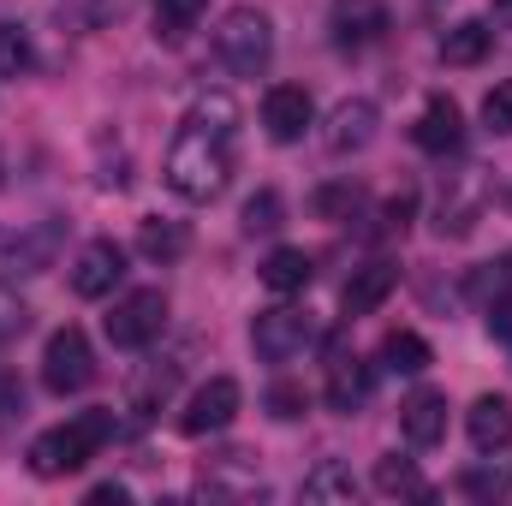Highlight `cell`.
I'll return each instance as SVG.
<instances>
[{
  "instance_id": "obj_22",
  "label": "cell",
  "mask_w": 512,
  "mask_h": 506,
  "mask_svg": "<svg viewBox=\"0 0 512 506\" xmlns=\"http://www.w3.org/2000/svg\"><path fill=\"white\" fill-rule=\"evenodd\" d=\"M358 495V477H352V465H340V459H322L310 477H304V501L328 506V501H352Z\"/></svg>"
},
{
  "instance_id": "obj_1",
  "label": "cell",
  "mask_w": 512,
  "mask_h": 506,
  "mask_svg": "<svg viewBox=\"0 0 512 506\" xmlns=\"http://www.w3.org/2000/svg\"><path fill=\"white\" fill-rule=\"evenodd\" d=\"M161 173H167V185L185 203H215L227 191V179H233V131H215V126H203V120L185 114V126L173 137Z\"/></svg>"
},
{
  "instance_id": "obj_10",
  "label": "cell",
  "mask_w": 512,
  "mask_h": 506,
  "mask_svg": "<svg viewBox=\"0 0 512 506\" xmlns=\"http://www.w3.org/2000/svg\"><path fill=\"white\" fill-rule=\"evenodd\" d=\"M120 280H126V245H114V239H90L72 262V292L78 298H108Z\"/></svg>"
},
{
  "instance_id": "obj_21",
  "label": "cell",
  "mask_w": 512,
  "mask_h": 506,
  "mask_svg": "<svg viewBox=\"0 0 512 506\" xmlns=\"http://www.w3.org/2000/svg\"><path fill=\"white\" fill-rule=\"evenodd\" d=\"M465 298L471 304H501V298H512V251H501V256H489V262H477L471 274H465Z\"/></svg>"
},
{
  "instance_id": "obj_34",
  "label": "cell",
  "mask_w": 512,
  "mask_h": 506,
  "mask_svg": "<svg viewBox=\"0 0 512 506\" xmlns=\"http://www.w3.org/2000/svg\"><path fill=\"white\" fill-rule=\"evenodd\" d=\"M12 417H24V381L0 370V423H12Z\"/></svg>"
},
{
  "instance_id": "obj_5",
  "label": "cell",
  "mask_w": 512,
  "mask_h": 506,
  "mask_svg": "<svg viewBox=\"0 0 512 506\" xmlns=\"http://www.w3.org/2000/svg\"><path fill=\"white\" fill-rule=\"evenodd\" d=\"M310 340H316V316L304 304H274L251 322V346L262 364H292Z\"/></svg>"
},
{
  "instance_id": "obj_18",
  "label": "cell",
  "mask_w": 512,
  "mask_h": 506,
  "mask_svg": "<svg viewBox=\"0 0 512 506\" xmlns=\"http://www.w3.org/2000/svg\"><path fill=\"white\" fill-rule=\"evenodd\" d=\"M495 48V24L489 18H459L447 36H441V60L447 66H483Z\"/></svg>"
},
{
  "instance_id": "obj_36",
  "label": "cell",
  "mask_w": 512,
  "mask_h": 506,
  "mask_svg": "<svg viewBox=\"0 0 512 506\" xmlns=\"http://www.w3.org/2000/svg\"><path fill=\"white\" fill-rule=\"evenodd\" d=\"M131 489L126 483H96V489H90V506H108V501H126Z\"/></svg>"
},
{
  "instance_id": "obj_23",
  "label": "cell",
  "mask_w": 512,
  "mask_h": 506,
  "mask_svg": "<svg viewBox=\"0 0 512 506\" xmlns=\"http://www.w3.org/2000/svg\"><path fill=\"white\" fill-rule=\"evenodd\" d=\"M185 245H191V233H185V221H143L137 227V251L149 256V262H173V256H185Z\"/></svg>"
},
{
  "instance_id": "obj_28",
  "label": "cell",
  "mask_w": 512,
  "mask_h": 506,
  "mask_svg": "<svg viewBox=\"0 0 512 506\" xmlns=\"http://www.w3.org/2000/svg\"><path fill=\"white\" fill-rule=\"evenodd\" d=\"M310 209H316L322 221H346V215L358 209V185H322V191L310 197Z\"/></svg>"
},
{
  "instance_id": "obj_17",
  "label": "cell",
  "mask_w": 512,
  "mask_h": 506,
  "mask_svg": "<svg viewBox=\"0 0 512 506\" xmlns=\"http://www.w3.org/2000/svg\"><path fill=\"white\" fill-rule=\"evenodd\" d=\"M364 399H370V364L352 358V352H340L328 364V411L352 417V411H364Z\"/></svg>"
},
{
  "instance_id": "obj_12",
  "label": "cell",
  "mask_w": 512,
  "mask_h": 506,
  "mask_svg": "<svg viewBox=\"0 0 512 506\" xmlns=\"http://www.w3.org/2000/svg\"><path fill=\"white\" fill-rule=\"evenodd\" d=\"M376 126H382L376 102H370V96H352V102H340V108L328 114L322 143H328L334 155H358V149H370V143H376Z\"/></svg>"
},
{
  "instance_id": "obj_25",
  "label": "cell",
  "mask_w": 512,
  "mask_h": 506,
  "mask_svg": "<svg viewBox=\"0 0 512 506\" xmlns=\"http://www.w3.org/2000/svg\"><path fill=\"white\" fill-rule=\"evenodd\" d=\"M376 489H382V495H417V501H429V489H423L417 465H411V459H399V453H387L382 465H376Z\"/></svg>"
},
{
  "instance_id": "obj_2",
  "label": "cell",
  "mask_w": 512,
  "mask_h": 506,
  "mask_svg": "<svg viewBox=\"0 0 512 506\" xmlns=\"http://www.w3.org/2000/svg\"><path fill=\"white\" fill-rule=\"evenodd\" d=\"M114 441V411L108 405H90V411H78L72 423H60V429H48V435H36L30 441V471L36 477H72V471H84L102 447Z\"/></svg>"
},
{
  "instance_id": "obj_26",
  "label": "cell",
  "mask_w": 512,
  "mask_h": 506,
  "mask_svg": "<svg viewBox=\"0 0 512 506\" xmlns=\"http://www.w3.org/2000/svg\"><path fill=\"white\" fill-rule=\"evenodd\" d=\"M203 6H209V0H155V36H161V42H179V36L203 18Z\"/></svg>"
},
{
  "instance_id": "obj_20",
  "label": "cell",
  "mask_w": 512,
  "mask_h": 506,
  "mask_svg": "<svg viewBox=\"0 0 512 506\" xmlns=\"http://www.w3.org/2000/svg\"><path fill=\"white\" fill-rule=\"evenodd\" d=\"M435 364V352H429V340L423 334H411V328H393L382 340V370L387 376H423Z\"/></svg>"
},
{
  "instance_id": "obj_24",
  "label": "cell",
  "mask_w": 512,
  "mask_h": 506,
  "mask_svg": "<svg viewBox=\"0 0 512 506\" xmlns=\"http://www.w3.org/2000/svg\"><path fill=\"white\" fill-rule=\"evenodd\" d=\"M173 381H179V364H167V370L155 364L149 376H137V381H131V411H137V417L161 411V405H167V393H173Z\"/></svg>"
},
{
  "instance_id": "obj_15",
  "label": "cell",
  "mask_w": 512,
  "mask_h": 506,
  "mask_svg": "<svg viewBox=\"0 0 512 506\" xmlns=\"http://www.w3.org/2000/svg\"><path fill=\"white\" fill-rule=\"evenodd\" d=\"M399 435H405L411 447H435V441L447 435V393H435V387L411 393V399L399 405Z\"/></svg>"
},
{
  "instance_id": "obj_13",
  "label": "cell",
  "mask_w": 512,
  "mask_h": 506,
  "mask_svg": "<svg viewBox=\"0 0 512 506\" xmlns=\"http://www.w3.org/2000/svg\"><path fill=\"white\" fill-rule=\"evenodd\" d=\"M393 286H399V262H364V268H352V280L340 286V310L346 316H370V310H382L387 298H393Z\"/></svg>"
},
{
  "instance_id": "obj_6",
  "label": "cell",
  "mask_w": 512,
  "mask_h": 506,
  "mask_svg": "<svg viewBox=\"0 0 512 506\" xmlns=\"http://www.w3.org/2000/svg\"><path fill=\"white\" fill-rule=\"evenodd\" d=\"M108 346H120V352H143L149 340H161V328H167V298H161V286H143V292H126L114 310H108Z\"/></svg>"
},
{
  "instance_id": "obj_9",
  "label": "cell",
  "mask_w": 512,
  "mask_h": 506,
  "mask_svg": "<svg viewBox=\"0 0 512 506\" xmlns=\"http://www.w3.org/2000/svg\"><path fill=\"white\" fill-rule=\"evenodd\" d=\"M387 6L382 0H334V12H328V30H334V48H346V54H358V48H376L387 36Z\"/></svg>"
},
{
  "instance_id": "obj_4",
  "label": "cell",
  "mask_w": 512,
  "mask_h": 506,
  "mask_svg": "<svg viewBox=\"0 0 512 506\" xmlns=\"http://www.w3.org/2000/svg\"><path fill=\"white\" fill-rule=\"evenodd\" d=\"M96 381V352H90V334L84 328H54L48 334V346H42V387L48 393H84Z\"/></svg>"
},
{
  "instance_id": "obj_33",
  "label": "cell",
  "mask_w": 512,
  "mask_h": 506,
  "mask_svg": "<svg viewBox=\"0 0 512 506\" xmlns=\"http://www.w3.org/2000/svg\"><path fill=\"white\" fill-rule=\"evenodd\" d=\"M411 221H417V191H411V185H399V191H393V197H387V233H405V227H411Z\"/></svg>"
},
{
  "instance_id": "obj_7",
  "label": "cell",
  "mask_w": 512,
  "mask_h": 506,
  "mask_svg": "<svg viewBox=\"0 0 512 506\" xmlns=\"http://www.w3.org/2000/svg\"><path fill=\"white\" fill-rule=\"evenodd\" d=\"M60 245H66V221H36V227L12 233V239L0 245V286L48 274V268H54V256H60Z\"/></svg>"
},
{
  "instance_id": "obj_31",
  "label": "cell",
  "mask_w": 512,
  "mask_h": 506,
  "mask_svg": "<svg viewBox=\"0 0 512 506\" xmlns=\"http://www.w3.org/2000/svg\"><path fill=\"white\" fill-rule=\"evenodd\" d=\"M280 191H256L251 203H245V233H274L280 227Z\"/></svg>"
},
{
  "instance_id": "obj_32",
  "label": "cell",
  "mask_w": 512,
  "mask_h": 506,
  "mask_svg": "<svg viewBox=\"0 0 512 506\" xmlns=\"http://www.w3.org/2000/svg\"><path fill=\"white\" fill-rule=\"evenodd\" d=\"M24 328H30V304H24V298H12V292L0 286V346H6V340H18Z\"/></svg>"
},
{
  "instance_id": "obj_19",
  "label": "cell",
  "mask_w": 512,
  "mask_h": 506,
  "mask_svg": "<svg viewBox=\"0 0 512 506\" xmlns=\"http://www.w3.org/2000/svg\"><path fill=\"white\" fill-rule=\"evenodd\" d=\"M310 280H316V256L298 251V245H280V251H268V262H262V286L280 292V298L304 292Z\"/></svg>"
},
{
  "instance_id": "obj_16",
  "label": "cell",
  "mask_w": 512,
  "mask_h": 506,
  "mask_svg": "<svg viewBox=\"0 0 512 506\" xmlns=\"http://www.w3.org/2000/svg\"><path fill=\"white\" fill-rule=\"evenodd\" d=\"M465 429H471V447H477V453H507L512 447V399L483 393V399L465 411Z\"/></svg>"
},
{
  "instance_id": "obj_30",
  "label": "cell",
  "mask_w": 512,
  "mask_h": 506,
  "mask_svg": "<svg viewBox=\"0 0 512 506\" xmlns=\"http://www.w3.org/2000/svg\"><path fill=\"white\" fill-rule=\"evenodd\" d=\"M483 131L489 137H512V84H495L483 96Z\"/></svg>"
},
{
  "instance_id": "obj_11",
  "label": "cell",
  "mask_w": 512,
  "mask_h": 506,
  "mask_svg": "<svg viewBox=\"0 0 512 506\" xmlns=\"http://www.w3.org/2000/svg\"><path fill=\"white\" fill-rule=\"evenodd\" d=\"M262 126L274 143H298L304 131L316 126V102H310V90L304 84H274L268 96H262Z\"/></svg>"
},
{
  "instance_id": "obj_8",
  "label": "cell",
  "mask_w": 512,
  "mask_h": 506,
  "mask_svg": "<svg viewBox=\"0 0 512 506\" xmlns=\"http://www.w3.org/2000/svg\"><path fill=\"white\" fill-rule=\"evenodd\" d=\"M239 405H245V393H239V381L233 376H209L191 399H185V411H179V429L191 435V441H203V435H221L233 417H239Z\"/></svg>"
},
{
  "instance_id": "obj_27",
  "label": "cell",
  "mask_w": 512,
  "mask_h": 506,
  "mask_svg": "<svg viewBox=\"0 0 512 506\" xmlns=\"http://www.w3.org/2000/svg\"><path fill=\"white\" fill-rule=\"evenodd\" d=\"M36 66V48L18 24H0V78H24Z\"/></svg>"
},
{
  "instance_id": "obj_29",
  "label": "cell",
  "mask_w": 512,
  "mask_h": 506,
  "mask_svg": "<svg viewBox=\"0 0 512 506\" xmlns=\"http://www.w3.org/2000/svg\"><path fill=\"white\" fill-rule=\"evenodd\" d=\"M268 411H274L280 423H298V417L310 411V393H304L298 381H274V387H268Z\"/></svg>"
},
{
  "instance_id": "obj_35",
  "label": "cell",
  "mask_w": 512,
  "mask_h": 506,
  "mask_svg": "<svg viewBox=\"0 0 512 506\" xmlns=\"http://www.w3.org/2000/svg\"><path fill=\"white\" fill-rule=\"evenodd\" d=\"M489 334H495V340H507V346H512V298H501V304H489Z\"/></svg>"
},
{
  "instance_id": "obj_14",
  "label": "cell",
  "mask_w": 512,
  "mask_h": 506,
  "mask_svg": "<svg viewBox=\"0 0 512 506\" xmlns=\"http://www.w3.org/2000/svg\"><path fill=\"white\" fill-rule=\"evenodd\" d=\"M411 143H417L423 155H453V149L465 143V114H459V102H453V96H429V102H423V120L411 126Z\"/></svg>"
},
{
  "instance_id": "obj_3",
  "label": "cell",
  "mask_w": 512,
  "mask_h": 506,
  "mask_svg": "<svg viewBox=\"0 0 512 506\" xmlns=\"http://www.w3.org/2000/svg\"><path fill=\"white\" fill-rule=\"evenodd\" d=\"M215 54H221L227 72L262 78L268 60H274V18L256 12V6H233V12L221 18V30H215Z\"/></svg>"
},
{
  "instance_id": "obj_37",
  "label": "cell",
  "mask_w": 512,
  "mask_h": 506,
  "mask_svg": "<svg viewBox=\"0 0 512 506\" xmlns=\"http://www.w3.org/2000/svg\"><path fill=\"white\" fill-rule=\"evenodd\" d=\"M489 24H501V30H512V0H489Z\"/></svg>"
}]
</instances>
